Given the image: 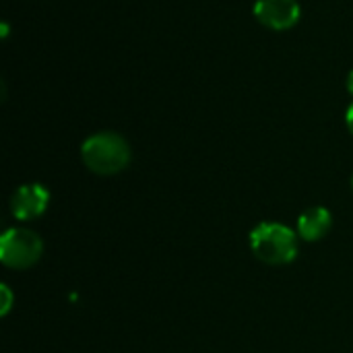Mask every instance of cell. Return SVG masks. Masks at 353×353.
Instances as JSON below:
<instances>
[{"label": "cell", "instance_id": "obj_6", "mask_svg": "<svg viewBox=\"0 0 353 353\" xmlns=\"http://www.w3.org/2000/svg\"><path fill=\"white\" fill-rule=\"evenodd\" d=\"M333 225V215L325 207H310L298 219V234L306 242L323 240Z\"/></svg>", "mask_w": 353, "mask_h": 353}, {"label": "cell", "instance_id": "obj_2", "mask_svg": "<svg viewBox=\"0 0 353 353\" xmlns=\"http://www.w3.org/2000/svg\"><path fill=\"white\" fill-rule=\"evenodd\" d=\"M250 248L265 265H288L298 256V234L275 221H263L250 232Z\"/></svg>", "mask_w": 353, "mask_h": 353}, {"label": "cell", "instance_id": "obj_4", "mask_svg": "<svg viewBox=\"0 0 353 353\" xmlns=\"http://www.w3.org/2000/svg\"><path fill=\"white\" fill-rule=\"evenodd\" d=\"M302 8L298 0H256L254 17L273 31H288L300 21Z\"/></svg>", "mask_w": 353, "mask_h": 353}, {"label": "cell", "instance_id": "obj_10", "mask_svg": "<svg viewBox=\"0 0 353 353\" xmlns=\"http://www.w3.org/2000/svg\"><path fill=\"white\" fill-rule=\"evenodd\" d=\"M6 35H8V25L2 23V37H6Z\"/></svg>", "mask_w": 353, "mask_h": 353}, {"label": "cell", "instance_id": "obj_11", "mask_svg": "<svg viewBox=\"0 0 353 353\" xmlns=\"http://www.w3.org/2000/svg\"><path fill=\"white\" fill-rule=\"evenodd\" d=\"M352 188H353V178H352Z\"/></svg>", "mask_w": 353, "mask_h": 353}, {"label": "cell", "instance_id": "obj_8", "mask_svg": "<svg viewBox=\"0 0 353 353\" xmlns=\"http://www.w3.org/2000/svg\"><path fill=\"white\" fill-rule=\"evenodd\" d=\"M345 122H347V128H350V132L353 134V101L350 103L347 112H345Z\"/></svg>", "mask_w": 353, "mask_h": 353}, {"label": "cell", "instance_id": "obj_7", "mask_svg": "<svg viewBox=\"0 0 353 353\" xmlns=\"http://www.w3.org/2000/svg\"><path fill=\"white\" fill-rule=\"evenodd\" d=\"M0 316H6L8 312H10V308H12V292H10V288L8 285H0Z\"/></svg>", "mask_w": 353, "mask_h": 353}, {"label": "cell", "instance_id": "obj_1", "mask_svg": "<svg viewBox=\"0 0 353 353\" xmlns=\"http://www.w3.org/2000/svg\"><path fill=\"white\" fill-rule=\"evenodd\" d=\"M83 163L99 176H114L120 174L130 163V145L124 137L116 132H97L91 134L81 145Z\"/></svg>", "mask_w": 353, "mask_h": 353}, {"label": "cell", "instance_id": "obj_3", "mask_svg": "<svg viewBox=\"0 0 353 353\" xmlns=\"http://www.w3.org/2000/svg\"><path fill=\"white\" fill-rule=\"evenodd\" d=\"M43 252L41 238L27 228H10L0 238V261L8 269H29Z\"/></svg>", "mask_w": 353, "mask_h": 353}, {"label": "cell", "instance_id": "obj_5", "mask_svg": "<svg viewBox=\"0 0 353 353\" xmlns=\"http://www.w3.org/2000/svg\"><path fill=\"white\" fill-rule=\"evenodd\" d=\"M48 203H50V192L46 186L37 182L23 184L10 196V213L19 221H29L39 217L48 209Z\"/></svg>", "mask_w": 353, "mask_h": 353}, {"label": "cell", "instance_id": "obj_9", "mask_svg": "<svg viewBox=\"0 0 353 353\" xmlns=\"http://www.w3.org/2000/svg\"><path fill=\"white\" fill-rule=\"evenodd\" d=\"M345 87H347V91H350V95L353 97V70L347 74V81H345Z\"/></svg>", "mask_w": 353, "mask_h": 353}]
</instances>
